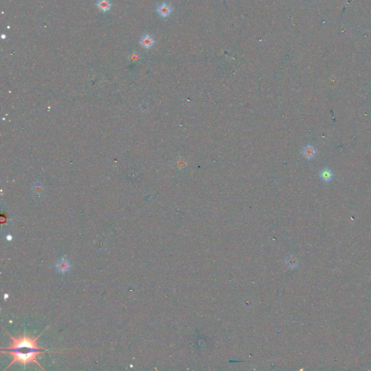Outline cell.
Masks as SVG:
<instances>
[{"label":"cell","mask_w":371,"mask_h":371,"mask_svg":"<svg viewBox=\"0 0 371 371\" xmlns=\"http://www.w3.org/2000/svg\"><path fill=\"white\" fill-rule=\"evenodd\" d=\"M97 7L102 12H107L111 9V2L109 0H99L97 2Z\"/></svg>","instance_id":"cell-6"},{"label":"cell","mask_w":371,"mask_h":371,"mask_svg":"<svg viewBox=\"0 0 371 371\" xmlns=\"http://www.w3.org/2000/svg\"><path fill=\"white\" fill-rule=\"evenodd\" d=\"M140 43L141 46L146 48V49H149V48L153 47L154 44V39L152 38V36H150L149 34H145L141 37Z\"/></svg>","instance_id":"cell-4"},{"label":"cell","mask_w":371,"mask_h":371,"mask_svg":"<svg viewBox=\"0 0 371 371\" xmlns=\"http://www.w3.org/2000/svg\"><path fill=\"white\" fill-rule=\"evenodd\" d=\"M172 11H173V9H172L171 6L169 4L166 3V2L159 4L158 7H157V12H158L159 15L163 17V18L169 17L171 15Z\"/></svg>","instance_id":"cell-2"},{"label":"cell","mask_w":371,"mask_h":371,"mask_svg":"<svg viewBox=\"0 0 371 371\" xmlns=\"http://www.w3.org/2000/svg\"><path fill=\"white\" fill-rule=\"evenodd\" d=\"M69 268V264L67 260L65 259H62L57 264V269L61 272H65L68 270Z\"/></svg>","instance_id":"cell-7"},{"label":"cell","mask_w":371,"mask_h":371,"mask_svg":"<svg viewBox=\"0 0 371 371\" xmlns=\"http://www.w3.org/2000/svg\"><path fill=\"white\" fill-rule=\"evenodd\" d=\"M302 154L307 160L313 159L316 154V150L311 144H307L302 149Z\"/></svg>","instance_id":"cell-3"},{"label":"cell","mask_w":371,"mask_h":371,"mask_svg":"<svg viewBox=\"0 0 371 371\" xmlns=\"http://www.w3.org/2000/svg\"><path fill=\"white\" fill-rule=\"evenodd\" d=\"M131 58L133 59V60H136V59H138V58H139V57H138V55H137V54H135V53H134V54H132Z\"/></svg>","instance_id":"cell-8"},{"label":"cell","mask_w":371,"mask_h":371,"mask_svg":"<svg viewBox=\"0 0 371 371\" xmlns=\"http://www.w3.org/2000/svg\"><path fill=\"white\" fill-rule=\"evenodd\" d=\"M42 333H41V334H39V337L35 339H32L25 334L21 335L15 338L7 332L12 340V344L7 347L4 348L5 351L2 350V352L11 355L13 359L10 365H8L6 369L15 363L23 364L24 366H25L28 363H36L42 370H44L36 360V357L39 354H43L48 351L45 348L39 347L37 346V339Z\"/></svg>","instance_id":"cell-1"},{"label":"cell","mask_w":371,"mask_h":371,"mask_svg":"<svg viewBox=\"0 0 371 371\" xmlns=\"http://www.w3.org/2000/svg\"><path fill=\"white\" fill-rule=\"evenodd\" d=\"M2 39H4V38H5V36H4V34H3V35H2Z\"/></svg>","instance_id":"cell-9"},{"label":"cell","mask_w":371,"mask_h":371,"mask_svg":"<svg viewBox=\"0 0 371 371\" xmlns=\"http://www.w3.org/2000/svg\"><path fill=\"white\" fill-rule=\"evenodd\" d=\"M319 176L322 179V181H323L324 182H329L332 180L333 177V173L330 169L328 168V167H325L324 169H323L322 171L320 172Z\"/></svg>","instance_id":"cell-5"}]
</instances>
